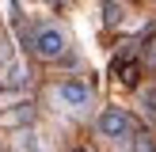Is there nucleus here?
I'll list each match as a JSON object with an SVG mask.
<instances>
[{"label":"nucleus","instance_id":"obj_2","mask_svg":"<svg viewBox=\"0 0 156 152\" xmlns=\"http://www.w3.org/2000/svg\"><path fill=\"white\" fill-rule=\"evenodd\" d=\"M53 99H57V106L61 110H69V114H84L91 106V88L84 80H61L57 88H53Z\"/></svg>","mask_w":156,"mask_h":152},{"label":"nucleus","instance_id":"obj_8","mask_svg":"<svg viewBox=\"0 0 156 152\" xmlns=\"http://www.w3.org/2000/svg\"><path fill=\"white\" fill-rule=\"evenodd\" d=\"M19 152H38V137L30 133V129H27V133H19Z\"/></svg>","mask_w":156,"mask_h":152},{"label":"nucleus","instance_id":"obj_1","mask_svg":"<svg viewBox=\"0 0 156 152\" xmlns=\"http://www.w3.org/2000/svg\"><path fill=\"white\" fill-rule=\"evenodd\" d=\"M30 50L38 53L42 61H61L69 50V38L61 27H38L34 34H30Z\"/></svg>","mask_w":156,"mask_h":152},{"label":"nucleus","instance_id":"obj_4","mask_svg":"<svg viewBox=\"0 0 156 152\" xmlns=\"http://www.w3.org/2000/svg\"><path fill=\"white\" fill-rule=\"evenodd\" d=\"M23 84H27V65H23V61H4L0 88H23Z\"/></svg>","mask_w":156,"mask_h":152},{"label":"nucleus","instance_id":"obj_6","mask_svg":"<svg viewBox=\"0 0 156 152\" xmlns=\"http://www.w3.org/2000/svg\"><path fill=\"white\" fill-rule=\"evenodd\" d=\"M129 148L133 152H156V144H152V137H145V133H129Z\"/></svg>","mask_w":156,"mask_h":152},{"label":"nucleus","instance_id":"obj_11","mask_svg":"<svg viewBox=\"0 0 156 152\" xmlns=\"http://www.w3.org/2000/svg\"><path fill=\"white\" fill-rule=\"evenodd\" d=\"M73 152H88V148H73Z\"/></svg>","mask_w":156,"mask_h":152},{"label":"nucleus","instance_id":"obj_5","mask_svg":"<svg viewBox=\"0 0 156 152\" xmlns=\"http://www.w3.org/2000/svg\"><path fill=\"white\" fill-rule=\"evenodd\" d=\"M27 118H30V106L27 103H19V110H4V114H0L4 126H19V122H27Z\"/></svg>","mask_w":156,"mask_h":152},{"label":"nucleus","instance_id":"obj_9","mask_svg":"<svg viewBox=\"0 0 156 152\" xmlns=\"http://www.w3.org/2000/svg\"><path fill=\"white\" fill-rule=\"evenodd\" d=\"M149 61H152V65H156V46H152V50H149Z\"/></svg>","mask_w":156,"mask_h":152},{"label":"nucleus","instance_id":"obj_7","mask_svg":"<svg viewBox=\"0 0 156 152\" xmlns=\"http://www.w3.org/2000/svg\"><path fill=\"white\" fill-rule=\"evenodd\" d=\"M141 106H145V114L156 122V88H149V91H141Z\"/></svg>","mask_w":156,"mask_h":152},{"label":"nucleus","instance_id":"obj_3","mask_svg":"<svg viewBox=\"0 0 156 152\" xmlns=\"http://www.w3.org/2000/svg\"><path fill=\"white\" fill-rule=\"evenodd\" d=\"M95 126H99V133H103L107 141H129V133H133V118H129L122 106H107Z\"/></svg>","mask_w":156,"mask_h":152},{"label":"nucleus","instance_id":"obj_10","mask_svg":"<svg viewBox=\"0 0 156 152\" xmlns=\"http://www.w3.org/2000/svg\"><path fill=\"white\" fill-rule=\"evenodd\" d=\"M46 4H65V0H46Z\"/></svg>","mask_w":156,"mask_h":152}]
</instances>
